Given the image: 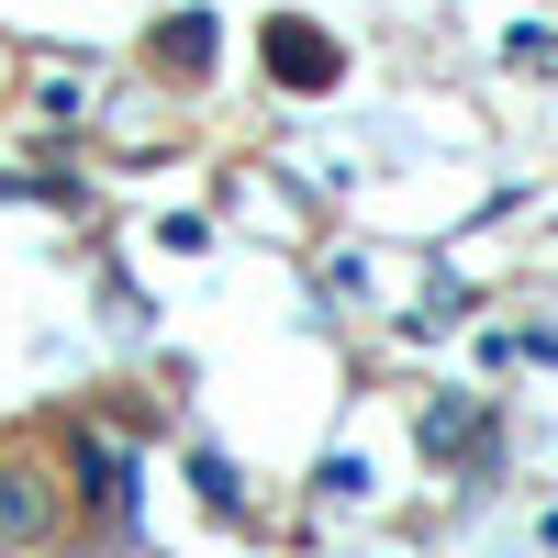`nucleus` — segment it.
<instances>
[{
  "label": "nucleus",
  "instance_id": "obj_1",
  "mask_svg": "<svg viewBox=\"0 0 558 558\" xmlns=\"http://www.w3.org/2000/svg\"><path fill=\"white\" fill-rule=\"evenodd\" d=\"M268 68L291 89H336V45H324L313 23H268Z\"/></svg>",
  "mask_w": 558,
  "mask_h": 558
},
{
  "label": "nucleus",
  "instance_id": "obj_2",
  "mask_svg": "<svg viewBox=\"0 0 558 558\" xmlns=\"http://www.w3.org/2000/svg\"><path fill=\"white\" fill-rule=\"evenodd\" d=\"M45 525H57V492H45L34 470H0V547H34Z\"/></svg>",
  "mask_w": 558,
  "mask_h": 558
},
{
  "label": "nucleus",
  "instance_id": "obj_3",
  "mask_svg": "<svg viewBox=\"0 0 558 558\" xmlns=\"http://www.w3.org/2000/svg\"><path fill=\"white\" fill-rule=\"evenodd\" d=\"M78 470H89V502H112V514H123V492H134V447L101 436V425H78Z\"/></svg>",
  "mask_w": 558,
  "mask_h": 558
},
{
  "label": "nucleus",
  "instance_id": "obj_4",
  "mask_svg": "<svg viewBox=\"0 0 558 558\" xmlns=\"http://www.w3.org/2000/svg\"><path fill=\"white\" fill-rule=\"evenodd\" d=\"M157 34H168V68H179V78L213 68V23H202V12H179V23H157Z\"/></svg>",
  "mask_w": 558,
  "mask_h": 558
},
{
  "label": "nucleus",
  "instance_id": "obj_5",
  "mask_svg": "<svg viewBox=\"0 0 558 558\" xmlns=\"http://www.w3.org/2000/svg\"><path fill=\"white\" fill-rule=\"evenodd\" d=\"M425 447L447 458V447H481V402H436L425 413Z\"/></svg>",
  "mask_w": 558,
  "mask_h": 558
}]
</instances>
